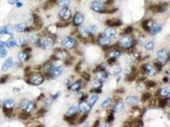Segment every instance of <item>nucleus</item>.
Here are the masks:
<instances>
[{
  "instance_id": "obj_34",
  "label": "nucleus",
  "mask_w": 170,
  "mask_h": 127,
  "mask_svg": "<svg viewBox=\"0 0 170 127\" xmlns=\"http://www.w3.org/2000/svg\"><path fill=\"white\" fill-rule=\"evenodd\" d=\"M34 109H35V103L33 102V101H27V103H26V105H25V107H24V111L26 113H28V114H30V113L32 112Z\"/></svg>"
},
{
  "instance_id": "obj_45",
  "label": "nucleus",
  "mask_w": 170,
  "mask_h": 127,
  "mask_svg": "<svg viewBox=\"0 0 170 127\" xmlns=\"http://www.w3.org/2000/svg\"><path fill=\"white\" fill-rule=\"evenodd\" d=\"M8 48L7 47V42L0 40V48Z\"/></svg>"
},
{
  "instance_id": "obj_25",
  "label": "nucleus",
  "mask_w": 170,
  "mask_h": 127,
  "mask_svg": "<svg viewBox=\"0 0 170 127\" xmlns=\"http://www.w3.org/2000/svg\"><path fill=\"white\" fill-rule=\"evenodd\" d=\"M106 25L107 26H110V27H118V26H121V25L123 24L122 20H119V18H109V20H106Z\"/></svg>"
},
{
  "instance_id": "obj_49",
  "label": "nucleus",
  "mask_w": 170,
  "mask_h": 127,
  "mask_svg": "<svg viewBox=\"0 0 170 127\" xmlns=\"http://www.w3.org/2000/svg\"><path fill=\"white\" fill-rule=\"evenodd\" d=\"M2 35H5V31H4V26L0 27V36Z\"/></svg>"
},
{
  "instance_id": "obj_7",
  "label": "nucleus",
  "mask_w": 170,
  "mask_h": 127,
  "mask_svg": "<svg viewBox=\"0 0 170 127\" xmlns=\"http://www.w3.org/2000/svg\"><path fill=\"white\" fill-rule=\"evenodd\" d=\"M69 56H70V55H69L67 50H65V48H60L55 50V52H53V58L55 59V60L65 61L69 58Z\"/></svg>"
},
{
  "instance_id": "obj_41",
  "label": "nucleus",
  "mask_w": 170,
  "mask_h": 127,
  "mask_svg": "<svg viewBox=\"0 0 170 127\" xmlns=\"http://www.w3.org/2000/svg\"><path fill=\"white\" fill-rule=\"evenodd\" d=\"M7 47L8 48L17 47V42H16V39L14 37H11L10 39H8V41H7Z\"/></svg>"
},
{
  "instance_id": "obj_1",
  "label": "nucleus",
  "mask_w": 170,
  "mask_h": 127,
  "mask_svg": "<svg viewBox=\"0 0 170 127\" xmlns=\"http://www.w3.org/2000/svg\"><path fill=\"white\" fill-rule=\"evenodd\" d=\"M135 46H136V39L131 34L123 33L119 37L116 43V47L120 48L121 50H125V52L131 50Z\"/></svg>"
},
{
  "instance_id": "obj_40",
  "label": "nucleus",
  "mask_w": 170,
  "mask_h": 127,
  "mask_svg": "<svg viewBox=\"0 0 170 127\" xmlns=\"http://www.w3.org/2000/svg\"><path fill=\"white\" fill-rule=\"evenodd\" d=\"M71 4V0H59L57 1V6L60 8H67Z\"/></svg>"
},
{
  "instance_id": "obj_12",
  "label": "nucleus",
  "mask_w": 170,
  "mask_h": 127,
  "mask_svg": "<svg viewBox=\"0 0 170 127\" xmlns=\"http://www.w3.org/2000/svg\"><path fill=\"white\" fill-rule=\"evenodd\" d=\"M64 74V67L61 65H53L52 71L50 73V77L52 80L59 79Z\"/></svg>"
},
{
  "instance_id": "obj_51",
  "label": "nucleus",
  "mask_w": 170,
  "mask_h": 127,
  "mask_svg": "<svg viewBox=\"0 0 170 127\" xmlns=\"http://www.w3.org/2000/svg\"><path fill=\"white\" fill-rule=\"evenodd\" d=\"M2 107V101H1V99H0V108Z\"/></svg>"
},
{
  "instance_id": "obj_3",
  "label": "nucleus",
  "mask_w": 170,
  "mask_h": 127,
  "mask_svg": "<svg viewBox=\"0 0 170 127\" xmlns=\"http://www.w3.org/2000/svg\"><path fill=\"white\" fill-rule=\"evenodd\" d=\"M155 61L161 64L162 66H164L165 64H167V62L169 61V52L164 48L157 50V52H156Z\"/></svg>"
},
{
  "instance_id": "obj_9",
  "label": "nucleus",
  "mask_w": 170,
  "mask_h": 127,
  "mask_svg": "<svg viewBox=\"0 0 170 127\" xmlns=\"http://www.w3.org/2000/svg\"><path fill=\"white\" fill-rule=\"evenodd\" d=\"M95 42H96V44L99 46V47L108 48L112 45L113 40L110 38H108V37H106L105 35H103L102 33H100V34H98V36L95 38Z\"/></svg>"
},
{
  "instance_id": "obj_11",
  "label": "nucleus",
  "mask_w": 170,
  "mask_h": 127,
  "mask_svg": "<svg viewBox=\"0 0 170 127\" xmlns=\"http://www.w3.org/2000/svg\"><path fill=\"white\" fill-rule=\"evenodd\" d=\"M142 71L144 72L146 76L148 77H155L157 75V69L155 68V66L151 63H144L141 67Z\"/></svg>"
},
{
  "instance_id": "obj_21",
  "label": "nucleus",
  "mask_w": 170,
  "mask_h": 127,
  "mask_svg": "<svg viewBox=\"0 0 170 127\" xmlns=\"http://www.w3.org/2000/svg\"><path fill=\"white\" fill-rule=\"evenodd\" d=\"M141 101V98L139 96L137 95H129L127 96V98H125V103L127 104V105L130 106V107H134V106H136L137 104H139Z\"/></svg>"
},
{
  "instance_id": "obj_33",
  "label": "nucleus",
  "mask_w": 170,
  "mask_h": 127,
  "mask_svg": "<svg viewBox=\"0 0 170 127\" xmlns=\"http://www.w3.org/2000/svg\"><path fill=\"white\" fill-rule=\"evenodd\" d=\"M155 47H156V43H155V41H153V40H149L144 44V48H145V50H147V52L153 50L154 48H155Z\"/></svg>"
},
{
  "instance_id": "obj_18",
  "label": "nucleus",
  "mask_w": 170,
  "mask_h": 127,
  "mask_svg": "<svg viewBox=\"0 0 170 127\" xmlns=\"http://www.w3.org/2000/svg\"><path fill=\"white\" fill-rule=\"evenodd\" d=\"M102 87H103V82L97 79H94L92 82V90H90V92L99 94L102 92Z\"/></svg>"
},
{
  "instance_id": "obj_30",
  "label": "nucleus",
  "mask_w": 170,
  "mask_h": 127,
  "mask_svg": "<svg viewBox=\"0 0 170 127\" xmlns=\"http://www.w3.org/2000/svg\"><path fill=\"white\" fill-rule=\"evenodd\" d=\"M53 67V64L51 61H48V62H45V63L42 65V70H43V72L45 73L46 75L50 76V73L51 71H52Z\"/></svg>"
},
{
  "instance_id": "obj_39",
  "label": "nucleus",
  "mask_w": 170,
  "mask_h": 127,
  "mask_svg": "<svg viewBox=\"0 0 170 127\" xmlns=\"http://www.w3.org/2000/svg\"><path fill=\"white\" fill-rule=\"evenodd\" d=\"M112 102H113V98H112V97H107L105 100H104L103 102L101 103V105H100V108H102V109H106V108H108L109 106L111 105Z\"/></svg>"
},
{
  "instance_id": "obj_5",
  "label": "nucleus",
  "mask_w": 170,
  "mask_h": 127,
  "mask_svg": "<svg viewBox=\"0 0 170 127\" xmlns=\"http://www.w3.org/2000/svg\"><path fill=\"white\" fill-rule=\"evenodd\" d=\"M55 40L51 36H45L43 38H40L39 41L36 43V45L40 48H43L44 50H49V48H52L55 46Z\"/></svg>"
},
{
  "instance_id": "obj_26",
  "label": "nucleus",
  "mask_w": 170,
  "mask_h": 127,
  "mask_svg": "<svg viewBox=\"0 0 170 127\" xmlns=\"http://www.w3.org/2000/svg\"><path fill=\"white\" fill-rule=\"evenodd\" d=\"M169 94H170V87L169 86L162 87V88H160L159 90L157 92V97H159L160 99L166 98V97H169Z\"/></svg>"
},
{
  "instance_id": "obj_35",
  "label": "nucleus",
  "mask_w": 170,
  "mask_h": 127,
  "mask_svg": "<svg viewBox=\"0 0 170 127\" xmlns=\"http://www.w3.org/2000/svg\"><path fill=\"white\" fill-rule=\"evenodd\" d=\"M16 42H17V46L20 48H24L25 45H26V38L24 36H18L17 39H16Z\"/></svg>"
},
{
  "instance_id": "obj_44",
  "label": "nucleus",
  "mask_w": 170,
  "mask_h": 127,
  "mask_svg": "<svg viewBox=\"0 0 170 127\" xmlns=\"http://www.w3.org/2000/svg\"><path fill=\"white\" fill-rule=\"evenodd\" d=\"M7 54H8L7 48H0V57H1V58H5V57H7Z\"/></svg>"
},
{
  "instance_id": "obj_16",
  "label": "nucleus",
  "mask_w": 170,
  "mask_h": 127,
  "mask_svg": "<svg viewBox=\"0 0 170 127\" xmlns=\"http://www.w3.org/2000/svg\"><path fill=\"white\" fill-rule=\"evenodd\" d=\"M78 110H79V113H81V114H88V113L90 112V110H92V106L88 104V102L87 100H80L78 103Z\"/></svg>"
},
{
  "instance_id": "obj_6",
  "label": "nucleus",
  "mask_w": 170,
  "mask_h": 127,
  "mask_svg": "<svg viewBox=\"0 0 170 127\" xmlns=\"http://www.w3.org/2000/svg\"><path fill=\"white\" fill-rule=\"evenodd\" d=\"M90 9L95 13L104 14L107 13V9L108 8H107L105 2L101 1V0H94V1H92L90 3Z\"/></svg>"
},
{
  "instance_id": "obj_24",
  "label": "nucleus",
  "mask_w": 170,
  "mask_h": 127,
  "mask_svg": "<svg viewBox=\"0 0 170 127\" xmlns=\"http://www.w3.org/2000/svg\"><path fill=\"white\" fill-rule=\"evenodd\" d=\"M26 39L31 44H36L39 41L40 37H39V35L36 33V32H34V31H28V32H27V35H26Z\"/></svg>"
},
{
  "instance_id": "obj_14",
  "label": "nucleus",
  "mask_w": 170,
  "mask_h": 127,
  "mask_svg": "<svg viewBox=\"0 0 170 127\" xmlns=\"http://www.w3.org/2000/svg\"><path fill=\"white\" fill-rule=\"evenodd\" d=\"M107 72L111 76H118L123 73V67L118 63H114L112 65H108L106 68Z\"/></svg>"
},
{
  "instance_id": "obj_19",
  "label": "nucleus",
  "mask_w": 170,
  "mask_h": 127,
  "mask_svg": "<svg viewBox=\"0 0 170 127\" xmlns=\"http://www.w3.org/2000/svg\"><path fill=\"white\" fill-rule=\"evenodd\" d=\"M83 86L84 85H83L82 81L77 80V81L72 82L69 85H67V89H68L69 91H72V92H78L83 88Z\"/></svg>"
},
{
  "instance_id": "obj_29",
  "label": "nucleus",
  "mask_w": 170,
  "mask_h": 127,
  "mask_svg": "<svg viewBox=\"0 0 170 127\" xmlns=\"http://www.w3.org/2000/svg\"><path fill=\"white\" fill-rule=\"evenodd\" d=\"M29 57H30V55L28 54V52H26V50H20V52H18V60H20V62H26L27 60L29 59Z\"/></svg>"
},
{
  "instance_id": "obj_23",
  "label": "nucleus",
  "mask_w": 170,
  "mask_h": 127,
  "mask_svg": "<svg viewBox=\"0 0 170 127\" xmlns=\"http://www.w3.org/2000/svg\"><path fill=\"white\" fill-rule=\"evenodd\" d=\"M123 109H125V102L119 100L114 103L113 107H112V112H113L114 114H119V113L122 112Z\"/></svg>"
},
{
  "instance_id": "obj_28",
  "label": "nucleus",
  "mask_w": 170,
  "mask_h": 127,
  "mask_svg": "<svg viewBox=\"0 0 170 127\" xmlns=\"http://www.w3.org/2000/svg\"><path fill=\"white\" fill-rule=\"evenodd\" d=\"M13 64H14L13 57H8V58H7L5 61H4L3 65H2V67H1V70L3 71V72H5V71L9 70V69H10L11 67L13 66Z\"/></svg>"
},
{
  "instance_id": "obj_27",
  "label": "nucleus",
  "mask_w": 170,
  "mask_h": 127,
  "mask_svg": "<svg viewBox=\"0 0 170 127\" xmlns=\"http://www.w3.org/2000/svg\"><path fill=\"white\" fill-rule=\"evenodd\" d=\"M3 107L5 111H12L15 107V100L12 98L10 99H6L3 103Z\"/></svg>"
},
{
  "instance_id": "obj_22",
  "label": "nucleus",
  "mask_w": 170,
  "mask_h": 127,
  "mask_svg": "<svg viewBox=\"0 0 170 127\" xmlns=\"http://www.w3.org/2000/svg\"><path fill=\"white\" fill-rule=\"evenodd\" d=\"M15 30L18 33H25V32L30 31V27L25 22H18V24H16Z\"/></svg>"
},
{
  "instance_id": "obj_8",
  "label": "nucleus",
  "mask_w": 170,
  "mask_h": 127,
  "mask_svg": "<svg viewBox=\"0 0 170 127\" xmlns=\"http://www.w3.org/2000/svg\"><path fill=\"white\" fill-rule=\"evenodd\" d=\"M78 114H79L78 107H77V106H70V107L68 108V110L66 111L65 115H64L65 119L68 120L69 122H71V123H73L74 119H77Z\"/></svg>"
},
{
  "instance_id": "obj_32",
  "label": "nucleus",
  "mask_w": 170,
  "mask_h": 127,
  "mask_svg": "<svg viewBox=\"0 0 170 127\" xmlns=\"http://www.w3.org/2000/svg\"><path fill=\"white\" fill-rule=\"evenodd\" d=\"M4 31H5V35H9L13 37L14 33H15V27H14L12 24H8L4 25Z\"/></svg>"
},
{
  "instance_id": "obj_47",
  "label": "nucleus",
  "mask_w": 170,
  "mask_h": 127,
  "mask_svg": "<svg viewBox=\"0 0 170 127\" xmlns=\"http://www.w3.org/2000/svg\"><path fill=\"white\" fill-rule=\"evenodd\" d=\"M60 95H61V92H60V91H57V93L55 94V95H53V100H55V99L59 98V97Z\"/></svg>"
},
{
  "instance_id": "obj_38",
  "label": "nucleus",
  "mask_w": 170,
  "mask_h": 127,
  "mask_svg": "<svg viewBox=\"0 0 170 127\" xmlns=\"http://www.w3.org/2000/svg\"><path fill=\"white\" fill-rule=\"evenodd\" d=\"M127 63L128 64H133L134 62H136L137 61V56H136V54H133V52H130V54H127Z\"/></svg>"
},
{
  "instance_id": "obj_17",
  "label": "nucleus",
  "mask_w": 170,
  "mask_h": 127,
  "mask_svg": "<svg viewBox=\"0 0 170 127\" xmlns=\"http://www.w3.org/2000/svg\"><path fill=\"white\" fill-rule=\"evenodd\" d=\"M162 30V24H158V22H154L151 24V26L149 27L148 29V33L150 34L151 36H156L157 35L158 33H160V31Z\"/></svg>"
},
{
  "instance_id": "obj_46",
  "label": "nucleus",
  "mask_w": 170,
  "mask_h": 127,
  "mask_svg": "<svg viewBox=\"0 0 170 127\" xmlns=\"http://www.w3.org/2000/svg\"><path fill=\"white\" fill-rule=\"evenodd\" d=\"M111 124L109 123L108 121H104V122H102V123H100L99 124V126H101V127H109Z\"/></svg>"
},
{
  "instance_id": "obj_20",
  "label": "nucleus",
  "mask_w": 170,
  "mask_h": 127,
  "mask_svg": "<svg viewBox=\"0 0 170 127\" xmlns=\"http://www.w3.org/2000/svg\"><path fill=\"white\" fill-rule=\"evenodd\" d=\"M102 34H103V35H105L106 37H108V38L112 39V40H114V39L117 38L118 31H117V29H116L115 27L107 26L106 28L104 29V31L102 32Z\"/></svg>"
},
{
  "instance_id": "obj_42",
  "label": "nucleus",
  "mask_w": 170,
  "mask_h": 127,
  "mask_svg": "<svg viewBox=\"0 0 170 127\" xmlns=\"http://www.w3.org/2000/svg\"><path fill=\"white\" fill-rule=\"evenodd\" d=\"M53 97H49V98L46 99V100H45V106H46V108H50L51 105L53 104Z\"/></svg>"
},
{
  "instance_id": "obj_10",
  "label": "nucleus",
  "mask_w": 170,
  "mask_h": 127,
  "mask_svg": "<svg viewBox=\"0 0 170 127\" xmlns=\"http://www.w3.org/2000/svg\"><path fill=\"white\" fill-rule=\"evenodd\" d=\"M29 82L33 85H40L45 81V77L41 73H32L29 76Z\"/></svg>"
},
{
  "instance_id": "obj_15",
  "label": "nucleus",
  "mask_w": 170,
  "mask_h": 127,
  "mask_svg": "<svg viewBox=\"0 0 170 127\" xmlns=\"http://www.w3.org/2000/svg\"><path fill=\"white\" fill-rule=\"evenodd\" d=\"M72 17H73L72 16V11L68 7L67 8H61L59 12V18L61 20H63V22H68L69 20H71Z\"/></svg>"
},
{
  "instance_id": "obj_2",
  "label": "nucleus",
  "mask_w": 170,
  "mask_h": 127,
  "mask_svg": "<svg viewBox=\"0 0 170 127\" xmlns=\"http://www.w3.org/2000/svg\"><path fill=\"white\" fill-rule=\"evenodd\" d=\"M106 65H104V64H100V65H98L96 68L94 69V79H97V80L101 81V82H106V81L108 80L109 74L106 70V68H107Z\"/></svg>"
},
{
  "instance_id": "obj_31",
  "label": "nucleus",
  "mask_w": 170,
  "mask_h": 127,
  "mask_svg": "<svg viewBox=\"0 0 170 127\" xmlns=\"http://www.w3.org/2000/svg\"><path fill=\"white\" fill-rule=\"evenodd\" d=\"M99 100V96H98V94H96V93H92V95H90V97H88V104H90L92 107H94L95 105H96V103H97V101Z\"/></svg>"
},
{
  "instance_id": "obj_43",
  "label": "nucleus",
  "mask_w": 170,
  "mask_h": 127,
  "mask_svg": "<svg viewBox=\"0 0 170 127\" xmlns=\"http://www.w3.org/2000/svg\"><path fill=\"white\" fill-rule=\"evenodd\" d=\"M114 119H115V117H114V113L111 112L109 113V115H108V117H107V119H106V121H108L109 123H111V122H113L114 121Z\"/></svg>"
},
{
  "instance_id": "obj_13",
  "label": "nucleus",
  "mask_w": 170,
  "mask_h": 127,
  "mask_svg": "<svg viewBox=\"0 0 170 127\" xmlns=\"http://www.w3.org/2000/svg\"><path fill=\"white\" fill-rule=\"evenodd\" d=\"M84 22H85V15L81 12H77L75 15L72 17V25L74 27H80L82 26Z\"/></svg>"
},
{
  "instance_id": "obj_48",
  "label": "nucleus",
  "mask_w": 170,
  "mask_h": 127,
  "mask_svg": "<svg viewBox=\"0 0 170 127\" xmlns=\"http://www.w3.org/2000/svg\"><path fill=\"white\" fill-rule=\"evenodd\" d=\"M18 1V0H8V3L10 5H16V3Z\"/></svg>"
},
{
  "instance_id": "obj_4",
  "label": "nucleus",
  "mask_w": 170,
  "mask_h": 127,
  "mask_svg": "<svg viewBox=\"0 0 170 127\" xmlns=\"http://www.w3.org/2000/svg\"><path fill=\"white\" fill-rule=\"evenodd\" d=\"M60 45L65 50H74L78 46V40L73 36H66L61 40Z\"/></svg>"
},
{
  "instance_id": "obj_50",
  "label": "nucleus",
  "mask_w": 170,
  "mask_h": 127,
  "mask_svg": "<svg viewBox=\"0 0 170 127\" xmlns=\"http://www.w3.org/2000/svg\"><path fill=\"white\" fill-rule=\"evenodd\" d=\"M22 5H24V4H22V2H20V1H18L17 3H16V7H17V8H20Z\"/></svg>"
},
{
  "instance_id": "obj_37",
  "label": "nucleus",
  "mask_w": 170,
  "mask_h": 127,
  "mask_svg": "<svg viewBox=\"0 0 170 127\" xmlns=\"http://www.w3.org/2000/svg\"><path fill=\"white\" fill-rule=\"evenodd\" d=\"M85 27L88 33L92 34V35H94V36L97 32V25H95V24H88V25H86Z\"/></svg>"
},
{
  "instance_id": "obj_36",
  "label": "nucleus",
  "mask_w": 170,
  "mask_h": 127,
  "mask_svg": "<svg viewBox=\"0 0 170 127\" xmlns=\"http://www.w3.org/2000/svg\"><path fill=\"white\" fill-rule=\"evenodd\" d=\"M24 20H25V24L27 25H32L35 22V18H34V16L32 15V14H27V15H25Z\"/></svg>"
}]
</instances>
